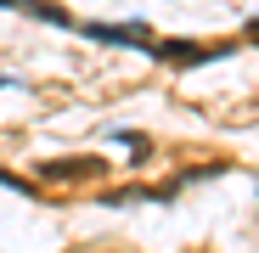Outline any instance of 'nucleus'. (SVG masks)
Instances as JSON below:
<instances>
[{"mask_svg": "<svg viewBox=\"0 0 259 253\" xmlns=\"http://www.w3.org/2000/svg\"><path fill=\"white\" fill-rule=\"evenodd\" d=\"M34 0H0V12H28Z\"/></svg>", "mask_w": 259, "mask_h": 253, "instance_id": "obj_3", "label": "nucleus"}, {"mask_svg": "<svg viewBox=\"0 0 259 253\" xmlns=\"http://www.w3.org/2000/svg\"><path fill=\"white\" fill-rule=\"evenodd\" d=\"M46 175L51 180H91V175H102V163L96 158H68V163H51Z\"/></svg>", "mask_w": 259, "mask_h": 253, "instance_id": "obj_2", "label": "nucleus"}, {"mask_svg": "<svg viewBox=\"0 0 259 253\" xmlns=\"http://www.w3.org/2000/svg\"><path fill=\"white\" fill-rule=\"evenodd\" d=\"M84 34L91 39H102V45H152V34L141 28V23H84Z\"/></svg>", "mask_w": 259, "mask_h": 253, "instance_id": "obj_1", "label": "nucleus"}]
</instances>
